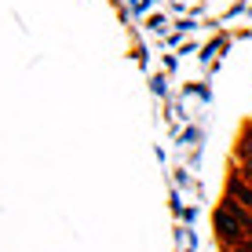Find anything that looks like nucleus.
<instances>
[{
	"label": "nucleus",
	"mask_w": 252,
	"mask_h": 252,
	"mask_svg": "<svg viewBox=\"0 0 252 252\" xmlns=\"http://www.w3.org/2000/svg\"><path fill=\"white\" fill-rule=\"evenodd\" d=\"M241 227H252V220H245L241 208H234V205L216 208V230H220L223 241H238L241 238Z\"/></svg>",
	"instance_id": "nucleus-1"
},
{
	"label": "nucleus",
	"mask_w": 252,
	"mask_h": 252,
	"mask_svg": "<svg viewBox=\"0 0 252 252\" xmlns=\"http://www.w3.org/2000/svg\"><path fill=\"white\" fill-rule=\"evenodd\" d=\"M230 194L238 197L241 205H249V208H252V187H241V179H230Z\"/></svg>",
	"instance_id": "nucleus-2"
},
{
	"label": "nucleus",
	"mask_w": 252,
	"mask_h": 252,
	"mask_svg": "<svg viewBox=\"0 0 252 252\" xmlns=\"http://www.w3.org/2000/svg\"><path fill=\"white\" fill-rule=\"evenodd\" d=\"M241 154H245L249 164H252V135H245V143H241Z\"/></svg>",
	"instance_id": "nucleus-3"
},
{
	"label": "nucleus",
	"mask_w": 252,
	"mask_h": 252,
	"mask_svg": "<svg viewBox=\"0 0 252 252\" xmlns=\"http://www.w3.org/2000/svg\"><path fill=\"white\" fill-rule=\"evenodd\" d=\"M234 252H252V249H245V245H238V249H234Z\"/></svg>",
	"instance_id": "nucleus-4"
},
{
	"label": "nucleus",
	"mask_w": 252,
	"mask_h": 252,
	"mask_svg": "<svg viewBox=\"0 0 252 252\" xmlns=\"http://www.w3.org/2000/svg\"><path fill=\"white\" fill-rule=\"evenodd\" d=\"M249 234H252V227H249Z\"/></svg>",
	"instance_id": "nucleus-5"
}]
</instances>
